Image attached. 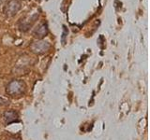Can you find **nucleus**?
Segmentation results:
<instances>
[{"instance_id":"1","label":"nucleus","mask_w":150,"mask_h":140,"mask_svg":"<svg viewBox=\"0 0 150 140\" xmlns=\"http://www.w3.org/2000/svg\"><path fill=\"white\" fill-rule=\"evenodd\" d=\"M26 91V85L21 79H13L6 87L7 94L11 98H20Z\"/></svg>"},{"instance_id":"2","label":"nucleus","mask_w":150,"mask_h":140,"mask_svg":"<svg viewBox=\"0 0 150 140\" xmlns=\"http://www.w3.org/2000/svg\"><path fill=\"white\" fill-rule=\"evenodd\" d=\"M30 48L33 52L36 54H43L50 50L51 45L46 41H36L31 44Z\"/></svg>"},{"instance_id":"3","label":"nucleus","mask_w":150,"mask_h":140,"mask_svg":"<svg viewBox=\"0 0 150 140\" xmlns=\"http://www.w3.org/2000/svg\"><path fill=\"white\" fill-rule=\"evenodd\" d=\"M3 120L6 125L19 121V115L15 110H7L3 113Z\"/></svg>"},{"instance_id":"4","label":"nucleus","mask_w":150,"mask_h":140,"mask_svg":"<svg viewBox=\"0 0 150 140\" xmlns=\"http://www.w3.org/2000/svg\"><path fill=\"white\" fill-rule=\"evenodd\" d=\"M19 9H20V3L17 0H11V1H9L6 8V12L8 16H12L17 13Z\"/></svg>"},{"instance_id":"5","label":"nucleus","mask_w":150,"mask_h":140,"mask_svg":"<svg viewBox=\"0 0 150 140\" xmlns=\"http://www.w3.org/2000/svg\"><path fill=\"white\" fill-rule=\"evenodd\" d=\"M48 34V28H47V24L46 23H41L39 26L36 28V30L34 31V36L35 37L39 39L43 38L44 36H46V35Z\"/></svg>"},{"instance_id":"6","label":"nucleus","mask_w":150,"mask_h":140,"mask_svg":"<svg viewBox=\"0 0 150 140\" xmlns=\"http://www.w3.org/2000/svg\"><path fill=\"white\" fill-rule=\"evenodd\" d=\"M11 140H20V139H11Z\"/></svg>"}]
</instances>
